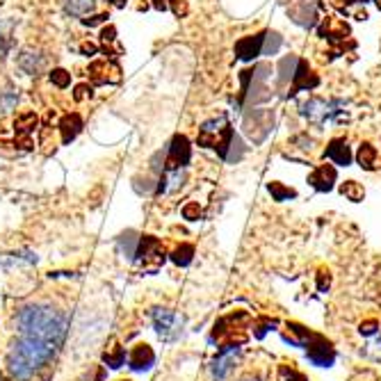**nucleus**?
<instances>
[{
    "label": "nucleus",
    "mask_w": 381,
    "mask_h": 381,
    "mask_svg": "<svg viewBox=\"0 0 381 381\" xmlns=\"http://www.w3.org/2000/svg\"><path fill=\"white\" fill-rule=\"evenodd\" d=\"M21 336H30L39 338V341H46L60 347L64 343L66 336V317L55 310L51 306H44V304H34V306H25L16 317Z\"/></svg>",
    "instance_id": "obj_1"
},
{
    "label": "nucleus",
    "mask_w": 381,
    "mask_h": 381,
    "mask_svg": "<svg viewBox=\"0 0 381 381\" xmlns=\"http://www.w3.org/2000/svg\"><path fill=\"white\" fill-rule=\"evenodd\" d=\"M58 347L46 341L30 336H21L16 343L12 345L10 354H7V370L14 379H30L44 368V365L55 356Z\"/></svg>",
    "instance_id": "obj_2"
},
{
    "label": "nucleus",
    "mask_w": 381,
    "mask_h": 381,
    "mask_svg": "<svg viewBox=\"0 0 381 381\" xmlns=\"http://www.w3.org/2000/svg\"><path fill=\"white\" fill-rule=\"evenodd\" d=\"M249 322H251L249 313H245V310H233L231 315L221 317V320L214 324L210 341L219 343V347L221 345H245L247 343L245 329Z\"/></svg>",
    "instance_id": "obj_3"
},
{
    "label": "nucleus",
    "mask_w": 381,
    "mask_h": 381,
    "mask_svg": "<svg viewBox=\"0 0 381 381\" xmlns=\"http://www.w3.org/2000/svg\"><path fill=\"white\" fill-rule=\"evenodd\" d=\"M233 144V128L231 123L226 121V116H219V119L206 121L201 126L199 135V147H208L219 151L221 158H226V149Z\"/></svg>",
    "instance_id": "obj_4"
},
{
    "label": "nucleus",
    "mask_w": 381,
    "mask_h": 381,
    "mask_svg": "<svg viewBox=\"0 0 381 381\" xmlns=\"http://www.w3.org/2000/svg\"><path fill=\"white\" fill-rule=\"evenodd\" d=\"M151 320H153V329L156 334L162 338L164 343H174L183 336V327L185 320L183 315L174 313L169 308H153L151 310Z\"/></svg>",
    "instance_id": "obj_5"
},
{
    "label": "nucleus",
    "mask_w": 381,
    "mask_h": 381,
    "mask_svg": "<svg viewBox=\"0 0 381 381\" xmlns=\"http://www.w3.org/2000/svg\"><path fill=\"white\" fill-rule=\"evenodd\" d=\"M240 358H242V345H221L210 365L212 379L214 381L228 379V375L240 365Z\"/></svg>",
    "instance_id": "obj_6"
},
{
    "label": "nucleus",
    "mask_w": 381,
    "mask_h": 381,
    "mask_svg": "<svg viewBox=\"0 0 381 381\" xmlns=\"http://www.w3.org/2000/svg\"><path fill=\"white\" fill-rule=\"evenodd\" d=\"M302 114L308 116L310 121L324 123V121H336L345 114L343 101H324V99H313L302 106Z\"/></svg>",
    "instance_id": "obj_7"
},
{
    "label": "nucleus",
    "mask_w": 381,
    "mask_h": 381,
    "mask_svg": "<svg viewBox=\"0 0 381 381\" xmlns=\"http://www.w3.org/2000/svg\"><path fill=\"white\" fill-rule=\"evenodd\" d=\"M192 158V147L185 135H176L169 144L167 158H164V171H181L183 167H188Z\"/></svg>",
    "instance_id": "obj_8"
},
{
    "label": "nucleus",
    "mask_w": 381,
    "mask_h": 381,
    "mask_svg": "<svg viewBox=\"0 0 381 381\" xmlns=\"http://www.w3.org/2000/svg\"><path fill=\"white\" fill-rule=\"evenodd\" d=\"M306 354H308V361L320 365V368H329V365L336 361L334 345H331L327 338H322L317 334L310 336V341L306 343Z\"/></svg>",
    "instance_id": "obj_9"
},
{
    "label": "nucleus",
    "mask_w": 381,
    "mask_h": 381,
    "mask_svg": "<svg viewBox=\"0 0 381 381\" xmlns=\"http://www.w3.org/2000/svg\"><path fill=\"white\" fill-rule=\"evenodd\" d=\"M135 258H140L144 262V269H158L164 262L162 245L153 235H144V238H140V245H137Z\"/></svg>",
    "instance_id": "obj_10"
},
{
    "label": "nucleus",
    "mask_w": 381,
    "mask_h": 381,
    "mask_svg": "<svg viewBox=\"0 0 381 381\" xmlns=\"http://www.w3.org/2000/svg\"><path fill=\"white\" fill-rule=\"evenodd\" d=\"M89 78H92L94 85H116L121 80V69L114 62L101 60L89 66Z\"/></svg>",
    "instance_id": "obj_11"
},
{
    "label": "nucleus",
    "mask_w": 381,
    "mask_h": 381,
    "mask_svg": "<svg viewBox=\"0 0 381 381\" xmlns=\"http://www.w3.org/2000/svg\"><path fill=\"white\" fill-rule=\"evenodd\" d=\"M37 123H39V116L34 112H25L21 114L16 121H14V133H16V144L23 149H32V142H30V135L37 130Z\"/></svg>",
    "instance_id": "obj_12"
},
{
    "label": "nucleus",
    "mask_w": 381,
    "mask_h": 381,
    "mask_svg": "<svg viewBox=\"0 0 381 381\" xmlns=\"http://www.w3.org/2000/svg\"><path fill=\"white\" fill-rule=\"evenodd\" d=\"M16 64H19V69H21L23 73H27V75H37V73L44 71L46 58H44V55H41L39 51H30V48H27V51H21V53H19Z\"/></svg>",
    "instance_id": "obj_13"
},
{
    "label": "nucleus",
    "mask_w": 381,
    "mask_h": 381,
    "mask_svg": "<svg viewBox=\"0 0 381 381\" xmlns=\"http://www.w3.org/2000/svg\"><path fill=\"white\" fill-rule=\"evenodd\" d=\"M128 363H130V368L137 370V372L149 370L151 365L156 363V354L147 343H140V345H135L133 352L128 354Z\"/></svg>",
    "instance_id": "obj_14"
},
{
    "label": "nucleus",
    "mask_w": 381,
    "mask_h": 381,
    "mask_svg": "<svg viewBox=\"0 0 381 381\" xmlns=\"http://www.w3.org/2000/svg\"><path fill=\"white\" fill-rule=\"evenodd\" d=\"M308 183L313 185L317 192H329L334 190V183H336V169L331 167V164H320L313 174H310Z\"/></svg>",
    "instance_id": "obj_15"
},
{
    "label": "nucleus",
    "mask_w": 381,
    "mask_h": 381,
    "mask_svg": "<svg viewBox=\"0 0 381 381\" xmlns=\"http://www.w3.org/2000/svg\"><path fill=\"white\" fill-rule=\"evenodd\" d=\"M262 34H256V37H245L242 41H238L235 46V53H238L240 60H254L256 55H260L262 51Z\"/></svg>",
    "instance_id": "obj_16"
},
{
    "label": "nucleus",
    "mask_w": 381,
    "mask_h": 381,
    "mask_svg": "<svg viewBox=\"0 0 381 381\" xmlns=\"http://www.w3.org/2000/svg\"><path fill=\"white\" fill-rule=\"evenodd\" d=\"M82 130V119L80 114H66L64 119L60 121V133H62V144H71L75 137L80 135Z\"/></svg>",
    "instance_id": "obj_17"
},
{
    "label": "nucleus",
    "mask_w": 381,
    "mask_h": 381,
    "mask_svg": "<svg viewBox=\"0 0 381 381\" xmlns=\"http://www.w3.org/2000/svg\"><path fill=\"white\" fill-rule=\"evenodd\" d=\"M286 329L288 331H283V341L293 343L297 347H306V343L310 341V336H313V331L302 327V324H297V322H288Z\"/></svg>",
    "instance_id": "obj_18"
},
{
    "label": "nucleus",
    "mask_w": 381,
    "mask_h": 381,
    "mask_svg": "<svg viewBox=\"0 0 381 381\" xmlns=\"http://www.w3.org/2000/svg\"><path fill=\"white\" fill-rule=\"evenodd\" d=\"M324 156L329 158V160H334L336 164H343V167H347L352 162V153H349V147L345 140H334L329 144V149L324 151Z\"/></svg>",
    "instance_id": "obj_19"
},
{
    "label": "nucleus",
    "mask_w": 381,
    "mask_h": 381,
    "mask_svg": "<svg viewBox=\"0 0 381 381\" xmlns=\"http://www.w3.org/2000/svg\"><path fill=\"white\" fill-rule=\"evenodd\" d=\"M317 82H320V80H317L315 75H310L306 62H299V69H297V73H295V85H293V89H290V96L297 94L299 89L317 87Z\"/></svg>",
    "instance_id": "obj_20"
},
{
    "label": "nucleus",
    "mask_w": 381,
    "mask_h": 381,
    "mask_svg": "<svg viewBox=\"0 0 381 381\" xmlns=\"http://www.w3.org/2000/svg\"><path fill=\"white\" fill-rule=\"evenodd\" d=\"M62 7L69 16H87L96 10V0H62Z\"/></svg>",
    "instance_id": "obj_21"
},
{
    "label": "nucleus",
    "mask_w": 381,
    "mask_h": 381,
    "mask_svg": "<svg viewBox=\"0 0 381 381\" xmlns=\"http://www.w3.org/2000/svg\"><path fill=\"white\" fill-rule=\"evenodd\" d=\"M356 158H358V164H361L363 169H375L377 167V149L372 147V144H361Z\"/></svg>",
    "instance_id": "obj_22"
},
{
    "label": "nucleus",
    "mask_w": 381,
    "mask_h": 381,
    "mask_svg": "<svg viewBox=\"0 0 381 381\" xmlns=\"http://www.w3.org/2000/svg\"><path fill=\"white\" fill-rule=\"evenodd\" d=\"M137 245H140V238H135V233H133V231L123 233L121 238H119V247H121V251L126 254L128 258H135V254H137Z\"/></svg>",
    "instance_id": "obj_23"
},
{
    "label": "nucleus",
    "mask_w": 381,
    "mask_h": 381,
    "mask_svg": "<svg viewBox=\"0 0 381 381\" xmlns=\"http://www.w3.org/2000/svg\"><path fill=\"white\" fill-rule=\"evenodd\" d=\"M279 327V320H274V317H258V320L251 322V329H254V336L256 338H265V334L269 329Z\"/></svg>",
    "instance_id": "obj_24"
},
{
    "label": "nucleus",
    "mask_w": 381,
    "mask_h": 381,
    "mask_svg": "<svg viewBox=\"0 0 381 381\" xmlns=\"http://www.w3.org/2000/svg\"><path fill=\"white\" fill-rule=\"evenodd\" d=\"M103 361H106V363L110 365V368H121L123 361H126V349L119 347V345H114L112 352H106Z\"/></svg>",
    "instance_id": "obj_25"
},
{
    "label": "nucleus",
    "mask_w": 381,
    "mask_h": 381,
    "mask_svg": "<svg viewBox=\"0 0 381 381\" xmlns=\"http://www.w3.org/2000/svg\"><path fill=\"white\" fill-rule=\"evenodd\" d=\"M341 192H343V197H347L349 201H363V197H365V190L356 181L343 183L341 185Z\"/></svg>",
    "instance_id": "obj_26"
},
{
    "label": "nucleus",
    "mask_w": 381,
    "mask_h": 381,
    "mask_svg": "<svg viewBox=\"0 0 381 381\" xmlns=\"http://www.w3.org/2000/svg\"><path fill=\"white\" fill-rule=\"evenodd\" d=\"M192 256H194V247L192 245H181L176 249L174 254H171V260L176 262V265H190L192 262Z\"/></svg>",
    "instance_id": "obj_27"
},
{
    "label": "nucleus",
    "mask_w": 381,
    "mask_h": 381,
    "mask_svg": "<svg viewBox=\"0 0 381 381\" xmlns=\"http://www.w3.org/2000/svg\"><path fill=\"white\" fill-rule=\"evenodd\" d=\"M269 194L274 197V201H286V199H295L297 192L290 190V188H283L281 183H269Z\"/></svg>",
    "instance_id": "obj_28"
},
{
    "label": "nucleus",
    "mask_w": 381,
    "mask_h": 381,
    "mask_svg": "<svg viewBox=\"0 0 381 381\" xmlns=\"http://www.w3.org/2000/svg\"><path fill=\"white\" fill-rule=\"evenodd\" d=\"M51 82L55 87L66 89L69 85H71V73L64 71V69H53V71H51Z\"/></svg>",
    "instance_id": "obj_29"
},
{
    "label": "nucleus",
    "mask_w": 381,
    "mask_h": 381,
    "mask_svg": "<svg viewBox=\"0 0 381 381\" xmlns=\"http://www.w3.org/2000/svg\"><path fill=\"white\" fill-rule=\"evenodd\" d=\"M16 101H19V92H14V89L5 92L0 96V112H10V110L16 106Z\"/></svg>",
    "instance_id": "obj_30"
},
{
    "label": "nucleus",
    "mask_w": 381,
    "mask_h": 381,
    "mask_svg": "<svg viewBox=\"0 0 381 381\" xmlns=\"http://www.w3.org/2000/svg\"><path fill=\"white\" fill-rule=\"evenodd\" d=\"M116 41V30L112 25H108V27H103V32H101V46H103V51H106L110 55V46H112Z\"/></svg>",
    "instance_id": "obj_31"
},
{
    "label": "nucleus",
    "mask_w": 381,
    "mask_h": 381,
    "mask_svg": "<svg viewBox=\"0 0 381 381\" xmlns=\"http://www.w3.org/2000/svg\"><path fill=\"white\" fill-rule=\"evenodd\" d=\"M23 260V262H32V260H37L34 256H30V258H19V256H12V254H5V256H0V267H10V265H19V262Z\"/></svg>",
    "instance_id": "obj_32"
},
{
    "label": "nucleus",
    "mask_w": 381,
    "mask_h": 381,
    "mask_svg": "<svg viewBox=\"0 0 381 381\" xmlns=\"http://www.w3.org/2000/svg\"><path fill=\"white\" fill-rule=\"evenodd\" d=\"M379 331V322L377 320H365L358 324V334L361 336H375Z\"/></svg>",
    "instance_id": "obj_33"
},
{
    "label": "nucleus",
    "mask_w": 381,
    "mask_h": 381,
    "mask_svg": "<svg viewBox=\"0 0 381 381\" xmlns=\"http://www.w3.org/2000/svg\"><path fill=\"white\" fill-rule=\"evenodd\" d=\"M183 217L190 219V221H197V219L201 217V208H199V204H194V201H192V204L185 206V208H183Z\"/></svg>",
    "instance_id": "obj_34"
},
{
    "label": "nucleus",
    "mask_w": 381,
    "mask_h": 381,
    "mask_svg": "<svg viewBox=\"0 0 381 381\" xmlns=\"http://www.w3.org/2000/svg\"><path fill=\"white\" fill-rule=\"evenodd\" d=\"M329 286H331L329 269H320V274H317V290H320V293H327Z\"/></svg>",
    "instance_id": "obj_35"
},
{
    "label": "nucleus",
    "mask_w": 381,
    "mask_h": 381,
    "mask_svg": "<svg viewBox=\"0 0 381 381\" xmlns=\"http://www.w3.org/2000/svg\"><path fill=\"white\" fill-rule=\"evenodd\" d=\"M92 94H94V89L89 85H78V87H75V92H73V99L75 101H85L87 96L92 99Z\"/></svg>",
    "instance_id": "obj_36"
},
{
    "label": "nucleus",
    "mask_w": 381,
    "mask_h": 381,
    "mask_svg": "<svg viewBox=\"0 0 381 381\" xmlns=\"http://www.w3.org/2000/svg\"><path fill=\"white\" fill-rule=\"evenodd\" d=\"M281 375L286 377V381H308L304 375H299V372H297V370L286 368V365H283V368H281Z\"/></svg>",
    "instance_id": "obj_37"
},
{
    "label": "nucleus",
    "mask_w": 381,
    "mask_h": 381,
    "mask_svg": "<svg viewBox=\"0 0 381 381\" xmlns=\"http://www.w3.org/2000/svg\"><path fill=\"white\" fill-rule=\"evenodd\" d=\"M106 19H108V14H96V16H92V19H82V25L94 27V25L103 23V21H106Z\"/></svg>",
    "instance_id": "obj_38"
},
{
    "label": "nucleus",
    "mask_w": 381,
    "mask_h": 381,
    "mask_svg": "<svg viewBox=\"0 0 381 381\" xmlns=\"http://www.w3.org/2000/svg\"><path fill=\"white\" fill-rule=\"evenodd\" d=\"M171 5H174V12L178 14V16L188 12V7H185V3H181V0H174V3H171Z\"/></svg>",
    "instance_id": "obj_39"
},
{
    "label": "nucleus",
    "mask_w": 381,
    "mask_h": 381,
    "mask_svg": "<svg viewBox=\"0 0 381 381\" xmlns=\"http://www.w3.org/2000/svg\"><path fill=\"white\" fill-rule=\"evenodd\" d=\"M80 51H82V55H87V58H89V55H94L96 51H99V48H96L94 44H82Z\"/></svg>",
    "instance_id": "obj_40"
},
{
    "label": "nucleus",
    "mask_w": 381,
    "mask_h": 381,
    "mask_svg": "<svg viewBox=\"0 0 381 381\" xmlns=\"http://www.w3.org/2000/svg\"><path fill=\"white\" fill-rule=\"evenodd\" d=\"M156 10H167V0H153Z\"/></svg>",
    "instance_id": "obj_41"
},
{
    "label": "nucleus",
    "mask_w": 381,
    "mask_h": 381,
    "mask_svg": "<svg viewBox=\"0 0 381 381\" xmlns=\"http://www.w3.org/2000/svg\"><path fill=\"white\" fill-rule=\"evenodd\" d=\"M110 3H112L114 7H123L126 5V0H110Z\"/></svg>",
    "instance_id": "obj_42"
},
{
    "label": "nucleus",
    "mask_w": 381,
    "mask_h": 381,
    "mask_svg": "<svg viewBox=\"0 0 381 381\" xmlns=\"http://www.w3.org/2000/svg\"><path fill=\"white\" fill-rule=\"evenodd\" d=\"M347 3H361V0H347ZM363 3H365V0H363Z\"/></svg>",
    "instance_id": "obj_43"
},
{
    "label": "nucleus",
    "mask_w": 381,
    "mask_h": 381,
    "mask_svg": "<svg viewBox=\"0 0 381 381\" xmlns=\"http://www.w3.org/2000/svg\"><path fill=\"white\" fill-rule=\"evenodd\" d=\"M377 5H379V10H381V0H377Z\"/></svg>",
    "instance_id": "obj_44"
}]
</instances>
